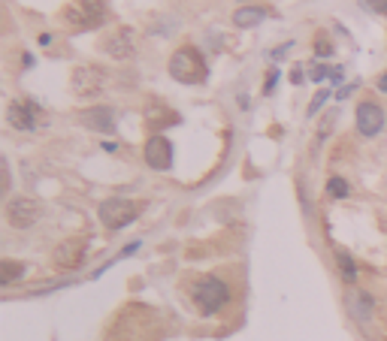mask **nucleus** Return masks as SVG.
Returning <instances> with one entry per match:
<instances>
[{"instance_id":"1","label":"nucleus","mask_w":387,"mask_h":341,"mask_svg":"<svg viewBox=\"0 0 387 341\" xmlns=\"http://www.w3.org/2000/svg\"><path fill=\"white\" fill-rule=\"evenodd\" d=\"M188 299L203 317H215L230 305L233 290L221 275H197L188 281Z\"/></svg>"},{"instance_id":"2","label":"nucleus","mask_w":387,"mask_h":341,"mask_svg":"<svg viewBox=\"0 0 387 341\" xmlns=\"http://www.w3.org/2000/svg\"><path fill=\"white\" fill-rule=\"evenodd\" d=\"M170 76L182 85H200L209 76V66H206V57L197 46H179L176 52L170 55V64H167Z\"/></svg>"},{"instance_id":"3","label":"nucleus","mask_w":387,"mask_h":341,"mask_svg":"<svg viewBox=\"0 0 387 341\" xmlns=\"http://www.w3.org/2000/svg\"><path fill=\"white\" fill-rule=\"evenodd\" d=\"M64 21L73 30H94L109 21V3L106 0H70L64 10Z\"/></svg>"},{"instance_id":"4","label":"nucleus","mask_w":387,"mask_h":341,"mask_svg":"<svg viewBox=\"0 0 387 341\" xmlns=\"http://www.w3.org/2000/svg\"><path fill=\"white\" fill-rule=\"evenodd\" d=\"M143 212V205L134 203V199H121V196H109L100 203V221L106 230H121L127 223H134Z\"/></svg>"},{"instance_id":"5","label":"nucleus","mask_w":387,"mask_h":341,"mask_svg":"<svg viewBox=\"0 0 387 341\" xmlns=\"http://www.w3.org/2000/svg\"><path fill=\"white\" fill-rule=\"evenodd\" d=\"M39 214H43V209H39V203L30 196H12L10 203H6V223L15 230H30L39 221Z\"/></svg>"},{"instance_id":"6","label":"nucleus","mask_w":387,"mask_h":341,"mask_svg":"<svg viewBox=\"0 0 387 341\" xmlns=\"http://www.w3.org/2000/svg\"><path fill=\"white\" fill-rule=\"evenodd\" d=\"M357 130H360V136H366V139H372L384 130V109L375 100H363V103L357 106Z\"/></svg>"},{"instance_id":"7","label":"nucleus","mask_w":387,"mask_h":341,"mask_svg":"<svg viewBox=\"0 0 387 341\" xmlns=\"http://www.w3.org/2000/svg\"><path fill=\"white\" fill-rule=\"evenodd\" d=\"M143 157H145V163L152 166V169H170V163H172V142L167 136H152V139H145V145H143Z\"/></svg>"},{"instance_id":"8","label":"nucleus","mask_w":387,"mask_h":341,"mask_svg":"<svg viewBox=\"0 0 387 341\" xmlns=\"http://www.w3.org/2000/svg\"><path fill=\"white\" fill-rule=\"evenodd\" d=\"M85 248H88L85 239H67V242H61L55 248L52 260L57 269H79L82 260H85Z\"/></svg>"},{"instance_id":"9","label":"nucleus","mask_w":387,"mask_h":341,"mask_svg":"<svg viewBox=\"0 0 387 341\" xmlns=\"http://www.w3.org/2000/svg\"><path fill=\"white\" fill-rule=\"evenodd\" d=\"M103 52L109 57H118V61H127V57H134L136 46H134V30L130 28H121L109 33V37L103 39Z\"/></svg>"},{"instance_id":"10","label":"nucleus","mask_w":387,"mask_h":341,"mask_svg":"<svg viewBox=\"0 0 387 341\" xmlns=\"http://www.w3.org/2000/svg\"><path fill=\"white\" fill-rule=\"evenodd\" d=\"M6 121L15 130H37V106L30 100H12L10 109H6Z\"/></svg>"},{"instance_id":"11","label":"nucleus","mask_w":387,"mask_h":341,"mask_svg":"<svg viewBox=\"0 0 387 341\" xmlns=\"http://www.w3.org/2000/svg\"><path fill=\"white\" fill-rule=\"evenodd\" d=\"M103 79H106V73L97 70V66H79V70L73 73V91L82 97L97 94V91L103 88Z\"/></svg>"},{"instance_id":"12","label":"nucleus","mask_w":387,"mask_h":341,"mask_svg":"<svg viewBox=\"0 0 387 341\" xmlns=\"http://www.w3.org/2000/svg\"><path fill=\"white\" fill-rule=\"evenodd\" d=\"M345 308H348V314L357 323H369L372 320V311H375V302L366 290H351V293L345 296Z\"/></svg>"},{"instance_id":"13","label":"nucleus","mask_w":387,"mask_h":341,"mask_svg":"<svg viewBox=\"0 0 387 341\" xmlns=\"http://www.w3.org/2000/svg\"><path fill=\"white\" fill-rule=\"evenodd\" d=\"M82 124L97 133H115V112L109 106H91V109L82 112Z\"/></svg>"},{"instance_id":"14","label":"nucleus","mask_w":387,"mask_h":341,"mask_svg":"<svg viewBox=\"0 0 387 341\" xmlns=\"http://www.w3.org/2000/svg\"><path fill=\"white\" fill-rule=\"evenodd\" d=\"M267 15H269V6H240V10L233 12V24L236 28H254V24H260Z\"/></svg>"},{"instance_id":"15","label":"nucleus","mask_w":387,"mask_h":341,"mask_svg":"<svg viewBox=\"0 0 387 341\" xmlns=\"http://www.w3.org/2000/svg\"><path fill=\"white\" fill-rule=\"evenodd\" d=\"M28 272V266L19 263V260H3L0 263V284H12L15 278H21Z\"/></svg>"},{"instance_id":"16","label":"nucleus","mask_w":387,"mask_h":341,"mask_svg":"<svg viewBox=\"0 0 387 341\" xmlns=\"http://www.w3.org/2000/svg\"><path fill=\"white\" fill-rule=\"evenodd\" d=\"M336 263H339V269H342V278L351 284V281L357 278V266H354L351 254H348V251H342V248H339V251H336Z\"/></svg>"},{"instance_id":"17","label":"nucleus","mask_w":387,"mask_h":341,"mask_svg":"<svg viewBox=\"0 0 387 341\" xmlns=\"http://www.w3.org/2000/svg\"><path fill=\"white\" fill-rule=\"evenodd\" d=\"M348 181H345L342 176H333L330 181H327V194H330L333 199H345V196H348Z\"/></svg>"},{"instance_id":"18","label":"nucleus","mask_w":387,"mask_h":341,"mask_svg":"<svg viewBox=\"0 0 387 341\" xmlns=\"http://www.w3.org/2000/svg\"><path fill=\"white\" fill-rule=\"evenodd\" d=\"M342 79V66H312V82H321V79Z\"/></svg>"},{"instance_id":"19","label":"nucleus","mask_w":387,"mask_h":341,"mask_svg":"<svg viewBox=\"0 0 387 341\" xmlns=\"http://www.w3.org/2000/svg\"><path fill=\"white\" fill-rule=\"evenodd\" d=\"M333 55V46H330V39L321 33V37L315 39V57H330Z\"/></svg>"},{"instance_id":"20","label":"nucleus","mask_w":387,"mask_h":341,"mask_svg":"<svg viewBox=\"0 0 387 341\" xmlns=\"http://www.w3.org/2000/svg\"><path fill=\"white\" fill-rule=\"evenodd\" d=\"M360 3H363L366 10L378 12V15H387V0H360Z\"/></svg>"},{"instance_id":"21","label":"nucleus","mask_w":387,"mask_h":341,"mask_svg":"<svg viewBox=\"0 0 387 341\" xmlns=\"http://www.w3.org/2000/svg\"><path fill=\"white\" fill-rule=\"evenodd\" d=\"M324 100H327V91H321V94H318L315 100H312V109H309V115H315V112L321 109V103H324Z\"/></svg>"},{"instance_id":"22","label":"nucleus","mask_w":387,"mask_h":341,"mask_svg":"<svg viewBox=\"0 0 387 341\" xmlns=\"http://www.w3.org/2000/svg\"><path fill=\"white\" fill-rule=\"evenodd\" d=\"M375 88L381 91V94H387V73H381V76H378V82H375Z\"/></svg>"},{"instance_id":"23","label":"nucleus","mask_w":387,"mask_h":341,"mask_svg":"<svg viewBox=\"0 0 387 341\" xmlns=\"http://www.w3.org/2000/svg\"><path fill=\"white\" fill-rule=\"evenodd\" d=\"M240 3H242V0H240Z\"/></svg>"}]
</instances>
